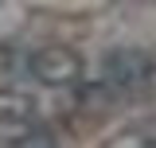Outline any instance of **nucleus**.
<instances>
[{"mask_svg":"<svg viewBox=\"0 0 156 148\" xmlns=\"http://www.w3.org/2000/svg\"><path fill=\"white\" fill-rule=\"evenodd\" d=\"M27 70H31L35 82L51 86V90H62V86H74L82 78V58L70 47H43L27 58Z\"/></svg>","mask_w":156,"mask_h":148,"instance_id":"f257e3e1","label":"nucleus"},{"mask_svg":"<svg viewBox=\"0 0 156 148\" xmlns=\"http://www.w3.org/2000/svg\"><path fill=\"white\" fill-rule=\"evenodd\" d=\"M31 129H35V101H31V93L0 86V140L16 144Z\"/></svg>","mask_w":156,"mask_h":148,"instance_id":"f03ea898","label":"nucleus"},{"mask_svg":"<svg viewBox=\"0 0 156 148\" xmlns=\"http://www.w3.org/2000/svg\"><path fill=\"white\" fill-rule=\"evenodd\" d=\"M148 74H152V62L140 51H113L105 58V78L113 86H121V90H133L140 82H148Z\"/></svg>","mask_w":156,"mask_h":148,"instance_id":"7ed1b4c3","label":"nucleus"},{"mask_svg":"<svg viewBox=\"0 0 156 148\" xmlns=\"http://www.w3.org/2000/svg\"><path fill=\"white\" fill-rule=\"evenodd\" d=\"M12 148H55V136H51L47 129H31L27 136H20Z\"/></svg>","mask_w":156,"mask_h":148,"instance_id":"20e7f679","label":"nucleus"}]
</instances>
